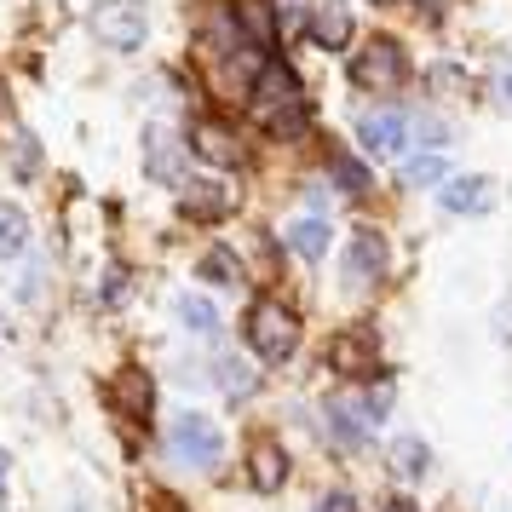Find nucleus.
I'll use <instances>...</instances> for the list:
<instances>
[{"instance_id":"nucleus-1","label":"nucleus","mask_w":512,"mask_h":512,"mask_svg":"<svg viewBox=\"0 0 512 512\" xmlns=\"http://www.w3.org/2000/svg\"><path fill=\"white\" fill-rule=\"evenodd\" d=\"M248 110H254V121L271 133L277 144H300L311 127H317V104H311V93H305L300 70L288 64V58H265V70H259V87L254 98H248Z\"/></svg>"},{"instance_id":"nucleus-2","label":"nucleus","mask_w":512,"mask_h":512,"mask_svg":"<svg viewBox=\"0 0 512 512\" xmlns=\"http://www.w3.org/2000/svg\"><path fill=\"white\" fill-rule=\"evenodd\" d=\"M242 340H248V351H254L265 369H282V363H294V357H300L305 323H300V311H294V305L259 294V300L242 311Z\"/></svg>"},{"instance_id":"nucleus-3","label":"nucleus","mask_w":512,"mask_h":512,"mask_svg":"<svg viewBox=\"0 0 512 512\" xmlns=\"http://www.w3.org/2000/svg\"><path fill=\"white\" fill-rule=\"evenodd\" d=\"M351 87L357 93H374V98H397L403 87H409V75H415V64H409V47L397 41V35H363L357 41V52H351Z\"/></svg>"},{"instance_id":"nucleus-4","label":"nucleus","mask_w":512,"mask_h":512,"mask_svg":"<svg viewBox=\"0 0 512 512\" xmlns=\"http://www.w3.org/2000/svg\"><path fill=\"white\" fill-rule=\"evenodd\" d=\"M167 455L185 466V472H213V466L225 461V432H219V420L202 415V409H179V415L167 420Z\"/></svg>"},{"instance_id":"nucleus-5","label":"nucleus","mask_w":512,"mask_h":512,"mask_svg":"<svg viewBox=\"0 0 512 512\" xmlns=\"http://www.w3.org/2000/svg\"><path fill=\"white\" fill-rule=\"evenodd\" d=\"M87 29L104 52H139L150 41V6L144 0H93Z\"/></svg>"},{"instance_id":"nucleus-6","label":"nucleus","mask_w":512,"mask_h":512,"mask_svg":"<svg viewBox=\"0 0 512 512\" xmlns=\"http://www.w3.org/2000/svg\"><path fill=\"white\" fill-rule=\"evenodd\" d=\"M179 219L185 225H225L236 208H242V185H236V173H190L185 185H179Z\"/></svg>"},{"instance_id":"nucleus-7","label":"nucleus","mask_w":512,"mask_h":512,"mask_svg":"<svg viewBox=\"0 0 512 512\" xmlns=\"http://www.w3.org/2000/svg\"><path fill=\"white\" fill-rule=\"evenodd\" d=\"M386 271H392V242H386V231L357 225L346 236V248H340V282H346V294H374L386 282Z\"/></svg>"},{"instance_id":"nucleus-8","label":"nucleus","mask_w":512,"mask_h":512,"mask_svg":"<svg viewBox=\"0 0 512 512\" xmlns=\"http://www.w3.org/2000/svg\"><path fill=\"white\" fill-rule=\"evenodd\" d=\"M185 139H190V156L208 162L213 173H248V167H254V144L219 116H196Z\"/></svg>"},{"instance_id":"nucleus-9","label":"nucleus","mask_w":512,"mask_h":512,"mask_svg":"<svg viewBox=\"0 0 512 512\" xmlns=\"http://www.w3.org/2000/svg\"><path fill=\"white\" fill-rule=\"evenodd\" d=\"M139 167L150 185L179 190L190 179V139H179V127H167V121H150L139 133Z\"/></svg>"},{"instance_id":"nucleus-10","label":"nucleus","mask_w":512,"mask_h":512,"mask_svg":"<svg viewBox=\"0 0 512 512\" xmlns=\"http://www.w3.org/2000/svg\"><path fill=\"white\" fill-rule=\"evenodd\" d=\"M351 139L363 156H397L403 139H409V110L403 104H386V110H363L357 127H351Z\"/></svg>"},{"instance_id":"nucleus-11","label":"nucleus","mask_w":512,"mask_h":512,"mask_svg":"<svg viewBox=\"0 0 512 512\" xmlns=\"http://www.w3.org/2000/svg\"><path fill=\"white\" fill-rule=\"evenodd\" d=\"M300 35L317 52H346L357 41V12H351L346 0H311V18H305Z\"/></svg>"},{"instance_id":"nucleus-12","label":"nucleus","mask_w":512,"mask_h":512,"mask_svg":"<svg viewBox=\"0 0 512 512\" xmlns=\"http://www.w3.org/2000/svg\"><path fill=\"white\" fill-rule=\"evenodd\" d=\"M242 461H248V489H254V495H277V489L294 478V455H288L277 438H254Z\"/></svg>"},{"instance_id":"nucleus-13","label":"nucleus","mask_w":512,"mask_h":512,"mask_svg":"<svg viewBox=\"0 0 512 512\" xmlns=\"http://www.w3.org/2000/svg\"><path fill=\"white\" fill-rule=\"evenodd\" d=\"M438 208L455 219H484L495 208V179L489 173H461V179H443L438 185Z\"/></svg>"},{"instance_id":"nucleus-14","label":"nucleus","mask_w":512,"mask_h":512,"mask_svg":"<svg viewBox=\"0 0 512 512\" xmlns=\"http://www.w3.org/2000/svg\"><path fill=\"white\" fill-rule=\"evenodd\" d=\"M110 403H116V415H127L133 426H150V420H156V380H150L139 363H127V369L110 380Z\"/></svg>"},{"instance_id":"nucleus-15","label":"nucleus","mask_w":512,"mask_h":512,"mask_svg":"<svg viewBox=\"0 0 512 512\" xmlns=\"http://www.w3.org/2000/svg\"><path fill=\"white\" fill-rule=\"evenodd\" d=\"M374 363H380V357H374V340L363 328H340V334L328 340V369L340 374V380H357V386H363V380H374Z\"/></svg>"},{"instance_id":"nucleus-16","label":"nucleus","mask_w":512,"mask_h":512,"mask_svg":"<svg viewBox=\"0 0 512 512\" xmlns=\"http://www.w3.org/2000/svg\"><path fill=\"white\" fill-rule=\"evenodd\" d=\"M282 242L294 248V259L323 265L328 248H334V225H328L323 213H294V219H288V231H282Z\"/></svg>"},{"instance_id":"nucleus-17","label":"nucleus","mask_w":512,"mask_h":512,"mask_svg":"<svg viewBox=\"0 0 512 512\" xmlns=\"http://www.w3.org/2000/svg\"><path fill=\"white\" fill-rule=\"evenodd\" d=\"M213 386L225 392V403H248V397L259 392V369L248 363V357L225 351V357H213Z\"/></svg>"},{"instance_id":"nucleus-18","label":"nucleus","mask_w":512,"mask_h":512,"mask_svg":"<svg viewBox=\"0 0 512 512\" xmlns=\"http://www.w3.org/2000/svg\"><path fill=\"white\" fill-rule=\"evenodd\" d=\"M328 179H334L340 196H369V185H374L369 162H357L346 144H328Z\"/></svg>"},{"instance_id":"nucleus-19","label":"nucleus","mask_w":512,"mask_h":512,"mask_svg":"<svg viewBox=\"0 0 512 512\" xmlns=\"http://www.w3.org/2000/svg\"><path fill=\"white\" fill-rule=\"evenodd\" d=\"M392 472L403 478V484H420V478L432 472V449H426L420 432H397L392 438Z\"/></svg>"},{"instance_id":"nucleus-20","label":"nucleus","mask_w":512,"mask_h":512,"mask_svg":"<svg viewBox=\"0 0 512 512\" xmlns=\"http://www.w3.org/2000/svg\"><path fill=\"white\" fill-rule=\"evenodd\" d=\"M323 420H328V432H334V438L346 443L351 455H363V449H369L374 432L363 426V420H357V409H351L346 397H328V403H323Z\"/></svg>"},{"instance_id":"nucleus-21","label":"nucleus","mask_w":512,"mask_h":512,"mask_svg":"<svg viewBox=\"0 0 512 512\" xmlns=\"http://www.w3.org/2000/svg\"><path fill=\"white\" fill-rule=\"evenodd\" d=\"M173 317H179V328L196 334V340H213V334H219V305H213L208 294H179V300H173Z\"/></svg>"},{"instance_id":"nucleus-22","label":"nucleus","mask_w":512,"mask_h":512,"mask_svg":"<svg viewBox=\"0 0 512 512\" xmlns=\"http://www.w3.org/2000/svg\"><path fill=\"white\" fill-rule=\"evenodd\" d=\"M443 179H449V162H443L438 150H420V156H409V162L397 167V185L403 190H438Z\"/></svg>"},{"instance_id":"nucleus-23","label":"nucleus","mask_w":512,"mask_h":512,"mask_svg":"<svg viewBox=\"0 0 512 512\" xmlns=\"http://www.w3.org/2000/svg\"><path fill=\"white\" fill-rule=\"evenodd\" d=\"M196 277L208 282V288H225V294H231V288H242L248 271H242V259H236L231 248H208V254L196 259Z\"/></svg>"},{"instance_id":"nucleus-24","label":"nucleus","mask_w":512,"mask_h":512,"mask_svg":"<svg viewBox=\"0 0 512 512\" xmlns=\"http://www.w3.org/2000/svg\"><path fill=\"white\" fill-rule=\"evenodd\" d=\"M346 403L357 409V420H363L369 432H380V426L392 420V392H386V386H374V380H363V386H357Z\"/></svg>"},{"instance_id":"nucleus-25","label":"nucleus","mask_w":512,"mask_h":512,"mask_svg":"<svg viewBox=\"0 0 512 512\" xmlns=\"http://www.w3.org/2000/svg\"><path fill=\"white\" fill-rule=\"evenodd\" d=\"M29 248V213L18 202H0V259H18Z\"/></svg>"},{"instance_id":"nucleus-26","label":"nucleus","mask_w":512,"mask_h":512,"mask_svg":"<svg viewBox=\"0 0 512 512\" xmlns=\"http://www.w3.org/2000/svg\"><path fill=\"white\" fill-rule=\"evenodd\" d=\"M12 179L35 185L41 179V139L35 133H12Z\"/></svg>"},{"instance_id":"nucleus-27","label":"nucleus","mask_w":512,"mask_h":512,"mask_svg":"<svg viewBox=\"0 0 512 512\" xmlns=\"http://www.w3.org/2000/svg\"><path fill=\"white\" fill-rule=\"evenodd\" d=\"M127 294H133V271L110 265V271H104V282H98V305H104V311H121V305H127Z\"/></svg>"},{"instance_id":"nucleus-28","label":"nucleus","mask_w":512,"mask_h":512,"mask_svg":"<svg viewBox=\"0 0 512 512\" xmlns=\"http://www.w3.org/2000/svg\"><path fill=\"white\" fill-rule=\"evenodd\" d=\"M305 18H311V0H277V24H282V35H300Z\"/></svg>"},{"instance_id":"nucleus-29","label":"nucleus","mask_w":512,"mask_h":512,"mask_svg":"<svg viewBox=\"0 0 512 512\" xmlns=\"http://www.w3.org/2000/svg\"><path fill=\"white\" fill-rule=\"evenodd\" d=\"M41 288H47V265H41V259H29L24 277H18V300L35 305V300H41Z\"/></svg>"},{"instance_id":"nucleus-30","label":"nucleus","mask_w":512,"mask_h":512,"mask_svg":"<svg viewBox=\"0 0 512 512\" xmlns=\"http://www.w3.org/2000/svg\"><path fill=\"white\" fill-rule=\"evenodd\" d=\"M311 512H363L357 507V495H351V489H328V495H317V507Z\"/></svg>"},{"instance_id":"nucleus-31","label":"nucleus","mask_w":512,"mask_h":512,"mask_svg":"<svg viewBox=\"0 0 512 512\" xmlns=\"http://www.w3.org/2000/svg\"><path fill=\"white\" fill-rule=\"evenodd\" d=\"M432 81H438V87H432V93H461V64H455V70H449V64H438V70H432Z\"/></svg>"},{"instance_id":"nucleus-32","label":"nucleus","mask_w":512,"mask_h":512,"mask_svg":"<svg viewBox=\"0 0 512 512\" xmlns=\"http://www.w3.org/2000/svg\"><path fill=\"white\" fill-rule=\"evenodd\" d=\"M489 93H495V104H501V110L512 116V70H501V75H495V87H489Z\"/></svg>"},{"instance_id":"nucleus-33","label":"nucleus","mask_w":512,"mask_h":512,"mask_svg":"<svg viewBox=\"0 0 512 512\" xmlns=\"http://www.w3.org/2000/svg\"><path fill=\"white\" fill-rule=\"evenodd\" d=\"M495 334H501V340L512 346V294L501 300V311H495Z\"/></svg>"},{"instance_id":"nucleus-34","label":"nucleus","mask_w":512,"mask_h":512,"mask_svg":"<svg viewBox=\"0 0 512 512\" xmlns=\"http://www.w3.org/2000/svg\"><path fill=\"white\" fill-rule=\"evenodd\" d=\"M415 12L426 18V24H438L443 12H449V0H415Z\"/></svg>"},{"instance_id":"nucleus-35","label":"nucleus","mask_w":512,"mask_h":512,"mask_svg":"<svg viewBox=\"0 0 512 512\" xmlns=\"http://www.w3.org/2000/svg\"><path fill=\"white\" fill-rule=\"evenodd\" d=\"M386 512H420V507L409 501V495H386Z\"/></svg>"},{"instance_id":"nucleus-36","label":"nucleus","mask_w":512,"mask_h":512,"mask_svg":"<svg viewBox=\"0 0 512 512\" xmlns=\"http://www.w3.org/2000/svg\"><path fill=\"white\" fill-rule=\"evenodd\" d=\"M6 472H12V455H6V449H0V484H6Z\"/></svg>"},{"instance_id":"nucleus-37","label":"nucleus","mask_w":512,"mask_h":512,"mask_svg":"<svg viewBox=\"0 0 512 512\" xmlns=\"http://www.w3.org/2000/svg\"><path fill=\"white\" fill-rule=\"evenodd\" d=\"M64 512H98V507H93V501H70Z\"/></svg>"},{"instance_id":"nucleus-38","label":"nucleus","mask_w":512,"mask_h":512,"mask_svg":"<svg viewBox=\"0 0 512 512\" xmlns=\"http://www.w3.org/2000/svg\"><path fill=\"white\" fill-rule=\"evenodd\" d=\"M369 6H380V12H386V6H397V0H369Z\"/></svg>"},{"instance_id":"nucleus-39","label":"nucleus","mask_w":512,"mask_h":512,"mask_svg":"<svg viewBox=\"0 0 512 512\" xmlns=\"http://www.w3.org/2000/svg\"><path fill=\"white\" fill-rule=\"evenodd\" d=\"M0 512H6V489H0Z\"/></svg>"}]
</instances>
